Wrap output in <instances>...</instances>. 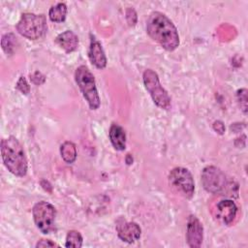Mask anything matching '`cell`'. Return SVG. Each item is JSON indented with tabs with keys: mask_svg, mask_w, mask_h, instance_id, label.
Here are the masks:
<instances>
[{
	"mask_svg": "<svg viewBox=\"0 0 248 248\" xmlns=\"http://www.w3.org/2000/svg\"><path fill=\"white\" fill-rule=\"evenodd\" d=\"M55 43L63 48L67 53L73 52L78 48V37L77 34L71 30H66L60 33L55 38Z\"/></svg>",
	"mask_w": 248,
	"mask_h": 248,
	"instance_id": "cell-13",
	"label": "cell"
},
{
	"mask_svg": "<svg viewBox=\"0 0 248 248\" xmlns=\"http://www.w3.org/2000/svg\"><path fill=\"white\" fill-rule=\"evenodd\" d=\"M203 239V227L199 218L193 214L187 219L186 240L191 248H198L202 245Z\"/></svg>",
	"mask_w": 248,
	"mask_h": 248,
	"instance_id": "cell-9",
	"label": "cell"
},
{
	"mask_svg": "<svg viewBox=\"0 0 248 248\" xmlns=\"http://www.w3.org/2000/svg\"><path fill=\"white\" fill-rule=\"evenodd\" d=\"M75 80L86 100L90 109L96 110L99 108L101 101L97 90L96 81L93 74L85 65H80L75 72Z\"/></svg>",
	"mask_w": 248,
	"mask_h": 248,
	"instance_id": "cell-4",
	"label": "cell"
},
{
	"mask_svg": "<svg viewBox=\"0 0 248 248\" xmlns=\"http://www.w3.org/2000/svg\"><path fill=\"white\" fill-rule=\"evenodd\" d=\"M109 140L114 147L118 151H123L126 148V133L123 127L117 123H112L108 132Z\"/></svg>",
	"mask_w": 248,
	"mask_h": 248,
	"instance_id": "cell-14",
	"label": "cell"
},
{
	"mask_svg": "<svg viewBox=\"0 0 248 248\" xmlns=\"http://www.w3.org/2000/svg\"><path fill=\"white\" fill-rule=\"evenodd\" d=\"M36 247H59L58 244H56L55 242L51 241L50 239H41L40 241L37 242Z\"/></svg>",
	"mask_w": 248,
	"mask_h": 248,
	"instance_id": "cell-22",
	"label": "cell"
},
{
	"mask_svg": "<svg viewBox=\"0 0 248 248\" xmlns=\"http://www.w3.org/2000/svg\"><path fill=\"white\" fill-rule=\"evenodd\" d=\"M115 229L118 237L127 243H133L139 240L141 235V229L137 223L128 222L123 218L117 220Z\"/></svg>",
	"mask_w": 248,
	"mask_h": 248,
	"instance_id": "cell-10",
	"label": "cell"
},
{
	"mask_svg": "<svg viewBox=\"0 0 248 248\" xmlns=\"http://www.w3.org/2000/svg\"><path fill=\"white\" fill-rule=\"evenodd\" d=\"M32 215L34 223L41 232L48 234L54 231L56 209L51 203L45 201L35 203L32 208Z\"/></svg>",
	"mask_w": 248,
	"mask_h": 248,
	"instance_id": "cell-8",
	"label": "cell"
},
{
	"mask_svg": "<svg viewBox=\"0 0 248 248\" xmlns=\"http://www.w3.org/2000/svg\"><path fill=\"white\" fill-rule=\"evenodd\" d=\"M142 80L154 104L163 109H169L170 108V97L162 86L158 74L151 69H147L142 74Z\"/></svg>",
	"mask_w": 248,
	"mask_h": 248,
	"instance_id": "cell-6",
	"label": "cell"
},
{
	"mask_svg": "<svg viewBox=\"0 0 248 248\" xmlns=\"http://www.w3.org/2000/svg\"><path fill=\"white\" fill-rule=\"evenodd\" d=\"M60 154L62 159L67 164H73L76 161L78 155L76 144L70 140L64 141L60 146Z\"/></svg>",
	"mask_w": 248,
	"mask_h": 248,
	"instance_id": "cell-15",
	"label": "cell"
},
{
	"mask_svg": "<svg viewBox=\"0 0 248 248\" xmlns=\"http://www.w3.org/2000/svg\"><path fill=\"white\" fill-rule=\"evenodd\" d=\"M2 160L7 170L16 176L23 177L27 172V159L18 140L10 136L1 140Z\"/></svg>",
	"mask_w": 248,
	"mask_h": 248,
	"instance_id": "cell-2",
	"label": "cell"
},
{
	"mask_svg": "<svg viewBox=\"0 0 248 248\" xmlns=\"http://www.w3.org/2000/svg\"><path fill=\"white\" fill-rule=\"evenodd\" d=\"M126 19L130 26H134L137 23V13L134 9L129 8L126 12Z\"/></svg>",
	"mask_w": 248,
	"mask_h": 248,
	"instance_id": "cell-21",
	"label": "cell"
},
{
	"mask_svg": "<svg viewBox=\"0 0 248 248\" xmlns=\"http://www.w3.org/2000/svg\"><path fill=\"white\" fill-rule=\"evenodd\" d=\"M237 207L232 200H222L216 204V217L224 225H231L234 220Z\"/></svg>",
	"mask_w": 248,
	"mask_h": 248,
	"instance_id": "cell-11",
	"label": "cell"
},
{
	"mask_svg": "<svg viewBox=\"0 0 248 248\" xmlns=\"http://www.w3.org/2000/svg\"><path fill=\"white\" fill-rule=\"evenodd\" d=\"M16 88L23 94L27 95L30 91V86L28 85L24 77H20L16 82Z\"/></svg>",
	"mask_w": 248,
	"mask_h": 248,
	"instance_id": "cell-20",
	"label": "cell"
},
{
	"mask_svg": "<svg viewBox=\"0 0 248 248\" xmlns=\"http://www.w3.org/2000/svg\"><path fill=\"white\" fill-rule=\"evenodd\" d=\"M236 99L238 102V105L240 107V109L242 110V112L246 115L247 114V110H248V106H247V89L246 88H241L238 89L236 92Z\"/></svg>",
	"mask_w": 248,
	"mask_h": 248,
	"instance_id": "cell-19",
	"label": "cell"
},
{
	"mask_svg": "<svg viewBox=\"0 0 248 248\" xmlns=\"http://www.w3.org/2000/svg\"><path fill=\"white\" fill-rule=\"evenodd\" d=\"M88 57L91 63L98 69H105L108 63L107 56L103 49L101 43L93 36L90 35V45L88 49Z\"/></svg>",
	"mask_w": 248,
	"mask_h": 248,
	"instance_id": "cell-12",
	"label": "cell"
},
{
	"mask_svg": "<svg viewBox=\"0 0 248 248\" xmlns=\"http://www.w3.org/2000/svg\"><path fill=\"white\" fill-rule=\"evenodd\" d=\"M213 128L220 135L224 134V132H225V126H224V124L221 121H215L214 124H213Z\"/></svg>",
	"mask_w": 248,
	"mask_h": 248,
	"instance_id": "cell-23",
	"label": "cell"
},
{
	"mask_svg": "<svg viewBox=\"0 0 248 248\" xmlns=\"http://www.w3.org/2000/svg\"><path fill=\"white\" fill-rule=\"evenodd\" d=\"M201 179L203 188L211 194L237 197V183L229 179V177L217 167H205L202 171Z\"/></svg>",
	"mask_w": 248,
	"mask_h": 248,
	"instance_id": "cell-3",
	"label": "cell"
},
{
	"mask_svg": "<svg viewBox=\"0 0 248 248\" xmlns=\"http://www.w3.org/2000/svg\"><path fill=\"white\" fill-rule=\"evenodd\" d=\"M126 163H127V165H131L132 163H133V158H132V156H131V154H127V156H126Z\"/></svg>",
	"mask_w": 248,
	"mask_h": 248,
	"instance_id": "cell-24",
	"label": "cell"
},
{
	"mask_svg": "<svg viewBox=\"0 0 248 248\" xmlns=\"http://www.w3.org/2000/svg\"><path fill=\"white\" fill-rule=\"evenodd\" d=\"M146 32L168 51H173L180 44L178 31L173 22L161 12H152L146 21Z\"/></svg>",
	"mask_w": 248,
	"mask_h": 248,
	"instance_id": "cell-1",
	"label": "cell"
},
{
	"mask_svg": "<svg viewBox=\"0 0 248 248\" xmlns=\"http://www.w3.org/2000/svg\"><path fill=\"white\" fill-rule=\"evenodd\" d=\"M67 16V6L65 3H57L48 11V17L53 22H63Z\"/></svg>",
	"mask_w": 248,
	"mask_h": 248,
	"instance_id": "cell-16",
	"label": "cell"
},
{
	"mask_svg": "<svg viewBox=\"0 0 248 248\" xmlns=\"http://www.w3.org/2000/svg\"><path fill=\"white\" fill-rule=\"evenodd\" d=\"M82 235L79 232L72 230L69 231L66 235L65 246L66 247H73V248H80L82 246Z\"/></svg>",
	"mask_w": 248,
	"mask_h": 248,
	"instance_id": "cell-17",
	"label": "cell"
},
{
	"mask_svg": "<svg viewBox=\"0 0 248 248\" xmlns=\"http://www.w3.org/2000/svg\"><path fill=\"white\" fill-rule=\"evenodd\" d=\"M1 45H2V48L3 50L9 54L12 55L15 51L16 48V38L15 37V35L13 33H8L3 35L2 40H1Z\"/></svg>",
	"mask_w": 248,
	"mask_h": 248,
	"instance_id": "cell-18",
	"label": "cell"
},
{
	"mask_svg": "<svg viewBox=\"0 0 248 248\" xmlns=\"http://www.w3.org/2000/svg\"><path fill=\"white\" fill-rule=\"evenodd\" d=\"M170 186L185 199H191L195 192V182L188 169L176 167L169 173Z\"/></svg>",
	"mask_w": 248,
	"mask_h": 248,
	"instance_id": "cell-7",
	"label": "cell"
},
{
	"mask_svg": "<svg viewBox=\"0 0 248 248\" xmlns=\"http://www.w3.org/2000/svg\"><path fill=\"white\" fill-rule=\"evenodd\" d=\"M16 30L21 36L29 40H38L42 38L47 30L46 16L33 13L22 14L16 24Z\"/></svg>",
	"mask_w": 248,
	"mask_h": 248,
	"instance_id": "cell-5",
	"label": "cell"
}]
</instances>
